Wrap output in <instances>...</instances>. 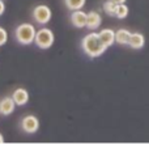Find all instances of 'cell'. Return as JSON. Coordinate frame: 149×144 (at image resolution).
Wrapping results in <instances>:
<instances>
[{
	"label": "cell",
	"mask_w": 149,
	"mask_h": 144,
	"mask_svg": "<svg viewBox=\"0 0 149 144\" xmlns=\"http://www.w3.org/2000/svg\"><path fill=\"white\" fill-rule=\"evenodd\" d=\"M128 13H130V9H128V7L126 5V3L116 5V13H115V17L116 18L123 20V18H126L127 16H128Z\"/></svg>",
	"instance_id": "15"
},
{
	"label": "cell",
	"mask_w": 149,
	"mask_h": 144,
	"mask_svg": "<svg viewBox=\"0 0 149 144\" xmlns=\"http://www.w3.org/2000/svg\"><path fill=\"white\" fill-rule=\"evenodd\" d=\"M55 42V36L54 31L49 28H42L39 30H37L36 33V38H34V43L38 49L42 50H47L54 45Z\"/></svg>",
	"instance_id": "3"
},
{
	"label": "cell",
	"mask_w": 149,
	"mask_h": 144,
	"mask_svg": "<svg viewBox=\"0 0 149 144\" xmlns=\"http://www.w3.org/2000/svg\"><path fill=\"white\" fill-rule=\"evenodd\" d=\"M114 3H116V4H123V3H126L127 0H113Z\"/></svg>",
	"instance_id": "18"
},
{
	"label": "cell",
	"mask_w": 149,
	"mask_h": 144,
	"mask_svg": "<svg viewBox=\"0 0 149 144\" xmlns=\"http://www.w3.org/2000/svg\"><path fill=\"white\" fill-rule=\"evenodd\" d=\"M51 17H52V10L50 7L45 4H39V5H36L33 9V18L37 24L39 25H46L51 21Z\"/></svg>",
	"instance_id": "4"
},
{
	"label": "cell",
	"mask_w": 149,
	"mask_h": 144,
	"mask_svg": "<svg viewBox=\"0 0 149 144\" xmlns=\"http://www.w3.org/2000/svg\"><path fill=\"white\" fill-rule=\"evenodd\" d=\"M86 0H64L65 7L70 10H77V9H82V7L85 5Z\"/></svg>",
	"instance_id": "13"
},
{
	"label": "cell",
	"mask_w": 149,
	"mask_h": 144,
	"mask_svg": "<svg viewBox=\"0 0 149 144\" xmlns=\"http://www.w3.org/2000/svg\"><path fill=\"white\" fill-rule=\"evenodd\" d=\"M12 98L17 106H25L26 103L29 102L30 96H29V92L25 89V88H17V89L13 90Z\"/></svg>",
	"instance_id": "9"
},
{
	"label": "cell",
	"mask_w": 149,
	"mask_h": 144,
	"mask_svg": "<svg viewBox=\"0 0 149 144\" xmlns=\"http://www.w3.org/2000/svg\"><path fill=\"white\" fill-rule=\"evenodd\" d=\"M81 49L85 55H88L89 58L94 59V58H98L105 54L107 47L101 41L100 34H98L97 31H90V33H88L86 36L82 38Z\"/></svg>",
	"instance_id": "1"
},
{
	"label": "cell",
	"mask_w": 149,
	"mask_h": 144,
	"mask_svg": "<svg viewBox=\"0 0 149 144\" xmlns=\"http://www.w3.org/2000/svg\"><path fill=\"white\" fill-rule=\"evenodd\" d=\"M7 41H8V31L0 26V47L4 46L7 43Z\"/></svg>",
	"instance_id": "16"
},
{
	"label": "cell",
	"mask_w": 149,
	"mask_h": 144,
	"mask_svg": "<svg viewBox=\"0 0 149 144\" xmlns=\"http://www.w3.org/2000/svg\"><path fill=\"white\" fill-rule=\"evenodd\" d=\"M5 12V4H4V0H0V16H3Z\"/></svg>",
	"instance_id": "17"
},
{
	"label": "cell",
	"mask_w": 149,
	"mask_h": 144,
	"mask_svg": "<svg viewBox=\"0 0 149 144\" xmlns=\"http://www.w3.org/2000/svg\"><path fill=\"white\" fill-rule=\"evenodd\" d=\"M16 102L13 101L12 96H5L0 100V115H4V117H8L10 114H13L16 109Z\"/></svg>",
	"instance_id": "6"
},
{
	"label": "cell",
	"mask_w": 149,
	"mask_h": 144,
	"mask_svg": "<svg viewBox=\"0 0 149 144\" xmlns=\"http://www.w3.org/2000/svg\"><path fill=\"white\" fill-rule=\"evenodd\" d=\"M36 28L30 22H22L15 29V38L22 46H29L34 42L36 38Z\"/></svg>",
	"instance_id": "2"
},
{
	"label": "cell",
	"mask_w": 149,
	"mask_h": 144,
	"mask_svg": "<svg viewBox=\"0 0 149 144\" xmlns=\"http://www.w3.org/2000/svg\"><path fill=\"white\" fill-rule=\"evenodd\" d=\"M101 24H102V17H101L100 13L95 12V10H90V12H88V15H86V26H85V28H88L89 30H97V29L101 26Z\"/></svg>",
	"instance_id": "8"
},
{
	"label": "cell",
	"mask_w": 149,
	"mask_h": 144,
	"mask_svg": "<svg viewBox=\"0 0 149 144\" xmlns=\"http://www.w3.org/2000/svg\"><path fill=\"white\" fill-rule=\"evenodd\" d=\"M21 129L26 134H36L39 130V119L33 114H28L21 119Z\"/></svg>",
	"instance_id": "5"
},
{
	"label": "cell",
	"mask_w": 149,
	"mask_h": 144,
	"mask_svg": "<svg viewBox=\"0 0 149 144\" xmlns=\"http://www.w3.org/2000/svg\"><path fill=\"white\" fill-rule=\"evenodd\" d=\"M116 3H114L113 0H107V1L103 3V10H105L106 15L111 16V17H115L116 13Z\"/></svg>",
	"instance_id": "14"
},
{
	"label": "cell",
	"mask_w": 149,
	"mask_h": 144,
	"mask_svg": "<svg viewBox=\"0 0 149 144\" xmlns=\"http://www.w3.org/2000/svg\"><path fill=\"white\" fill-rule=\"evenodd\" d=\"M145 45V37L144 34L139 33V31H135V33L131 34L130 37V41H128V46L134 50H140L143 49Z\"/></svg>",
	"instance_id": "10"
},
{
	"label": "cell",
	"mask_w": 149,
	"mask_h": 144,
	"mask_svg": "<svg viewBox=\"0 0 149 144\" xmlns=\"http://www.w3.org/2000/svg\"><path fill=\"white\" fill-rule=\"evenodd\" d=\"M4 143V136L1 135V132H0V144H3Z\"/></svg>",
	"instance_id": "19"
},
{
	"label": "cell",
	"mask_w": 149,
	"mask_h": 144,
	"mask_svg": "<svg viewBox=\"0 0 149 144\" xmlns=\"http://www.w3.org/2000/svg\"><path fill=\"white\" fill-rule=\"evenodd\" d=\"M98 34H100L101 41L107 49L115 43V31L113 29H102L101 31H98Z\"/></svg>",
	"instance_id": "11"
},
{
	"label": "cell",
	"mask_w": 149,
	"mask_h": 144,
	"mask_svg": "<svg viewBox=\"0 0 149 144\" xmlns=\"http://www.w3.org/2000/svg\"><path fill=\"white\" fill-rule=\"evenodd\" d=\"M131 31L127 30V29H119L115 31V42L118 45H128L130 37H131Z\"/></svg>",
	"instance_id": "12"
},
{
	"label": "cell",
	"mask_w": 149,
	"mask_h": 144,
	"mask_svg": "<svg viewBox=\"0 0 149 144\" xmlns=\"http://www.w3.org/2000/svg\"><path fill=\"white\" fill-rule=\"evenodd\" d=\"M86 12H84L82 9H77V10H72L71 13V22L74 28H85L86 26Z\"/></svg>",
	"instance_id": "7"
}]
</instances>
